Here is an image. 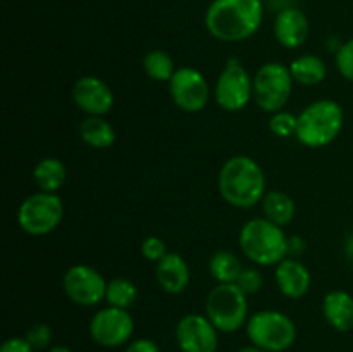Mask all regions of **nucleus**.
Listing matches in <instances>:
<instances>
[{
	"label": "nucleus",
	"instance_id": "f257e3e1",
	"mask_svg": "<svg viewBox=\"0 0 353 352\" xmlns=\"http://www.w3.org/2000/svg\"><path fill=\"white\" fill-rule=\"evenodd\" d=\"M264 19L262 0H212L205 10V28L216 40L238 43L254 37Z\"/></svg>",
	"mask_w": 353,
	"mask_h": 352
},
{
	"label": "nucleus",
	"instance_id": "f03ea898",
	"mask_svg": "<svg viewBox=\"0 0 353 352\" xmlns=\"http://www.w3.org/2000/svg\"><path fill=\"white\" fill-rule=\"evenodd\" d=\"M217 188L221 197L238 209L255 207L268 193L261 164L248 155H233L221 166Z\"/></svg>",
	"mask_w": 353,
	"mask_h": 352
},
{
	"label": "nucleus",
	"instance_id": "7ed1b4c3",
	"mask_svg": "<svg viewBox=\"0 0 353 352\" xmlns=\"http://www.w3.org/2000/svg\"><path fill=\"white\" fill-rule=\"evenodd\" d=\"M241 252L257 266H278L290 254V238L283 226L268 217H254L241 226L238 237Z\"/></svg>",
	"mask_w": 353,
	"mask_h": 352
},
{
	"label": "nucleus",
	"instance_id": "20e7f679",
	"mask_svg": "<svg viewBox=\"0 0 353 352\" xmlns=\"http://www.w3.org/2000/svg\"><path fill=\"white\" fill-rule=\"evenodd\" d=\"M345 126V110L336 100L321 99L299 114L296 140L309 148L333 144Z\"/></svg>",
	"mask_w": 353,
	"mask_h": 352
},
{
	"label": "nucleus",
	"instance_id": "39448f33",
	"mask_svg": "<svg viewBox=\"0 0 353 352\" xmlns=\"http://www.w3.org/2000/svg\"><path fill=\"white\" fill-rule=\"evenodd\" d=\"M205 316L219 333H234L247 326L248 295L236 283H217L205 299Z\"/></svg>",
	"mask_w": 353,
	"mask_h": 352
},
{
	"label": "nucleus",
	"instance_id": "423d86ee",
	"mask_svg": "<svg viewBox=\"0 0 353 352\" xmlns=\"http://www.w3.org/2000/svg\"><path fill=\"white\" fill-rule=\"evenodd\" d=\"M245 328L252 345L265 352H285L296 340V326L293 320L288 314L276 309H264L252 314Z\"/></svg>",
	"mask_w": 353,
	"mask_h": 352
},
{
	"label": "nucleus",
	"instance_id": "0eeeda50",
	"mask_svg": "<svg viewBox=\"0 0 353 352\" xmlns=\"http://www.w3.org/2000/svg\"><path fill=\"white\" fill-rule=\"evenodd\" d=\"M292 71L283 62H265L254 75V100L264 113L285 109L293 92Z\"/></svg>",
	"mask_w": 353,
	"mask_h": 352
},
{
	"label": "nucleus",
	"instance_id": "6e6552de",
	"mask_svg": "<svg viewBox=\"0 0 353 352\" xmlns=\"http://www.w3.org/2000/svg\"><path fill=\"white\" fill-rule=\"evenodd\" d=\"M64 217V204L57 193L37 192L26 197L17 209V224L31 237H45L55 231Z\"/></svg>",
	"mask_w": 353,
	"mask_h": 352
},
{
	"label": "nucleus",
	"instance_id": "1a4fd4ad",
	"mask_svg": "<svg viewBox=\"0 0 353 352\" xmlns=\"http://www.w3.org/2000/svg\"><path fill=\"white\" fill-rule=\"evenodd\" d=\"M217 106L228 113H240L254 99V76L238 57H230L214 85Z\"/></svg>",
	"mask_w": 353,
	"mask_h": 352
},
{
	"label": "nucleus",
	"instance_id": "9d476101",
	"mask_svg": "<svg viewBox=\"0 0 353 352\" xmlns=\"http://www.w3.org/2000/svg\"><path fill=\"white\" fill-rule=\"evenodd\" d=\"M90 337L100 347H123L134 333V320L128 309L107 306L90 320Z\"/></svg>",
	"mask_w": 353,
	"mask_h": 352
},
{
	"label": "nucleus",
	"instance_id": "9b49d317",
	"mask_svg": "<svg viewBox=\"0 0 353 352\" xmlns=\"http://www.w3.org/2000/svg\"><path fill=\"white\" fill-rule=\"evenodd\" d=\"M107 280L102 273L88 264H74L64 273L62 289L72 304L81 307H95L105 300Z\"/></svg>",
	"mask_w": 353,
	"mask_h": 352
},
{
	"label": "nucleus",
	"instance_id": "f8f14e48",
	"mask_svg": "<svg viewBox=\"0 0 353 352\" xmlns=\"http://www.w3.org/2000/svg\"><path fill=\"white\" fill-rule=\"evenodd\" d=\"M169 93L176 107L188 114L203 110L210 100L209 81L199 69L190 66L176 69L174 76L169 81Z\"/></svg>",
	"mask_w": 353,
	"mask_h": 352
},
{
	"label": "nucleus",
	"instance_id": "ddd939ff",
	"mask_svg": "<svg viewBox=\"0 0 353 352\" xmlns=\"http://www.w3.org/2000/svg\"><path fill=\"white\" fill-rule=\"evenodd\" d=\"M176 342L181 352H217L219 330L205 314H185L176 324Z\"/></svg>",
	"mask_w": 353,
	"mask_h": 352
},
{
	"label": "nucleus",
	"instance_id": "4468645a",
	"mask_svg": "<svg viewBox=\"0 0 353 352\" xmlns=\"http://www.w3.org/2000/svg\"><path fill=\"white\" fill-rule=\"evenodd\" d=\"M72 102L86 116H105L114 107V92L99 76H81L72 85Z\"/></svg>",
	"mask_w": 353,
	"mask_h": 352
},
{
	"label": "nucleus",
	"instance_id": "2eb2a0df",
	"mask_svg": "<svg viewBox=\"0 0 353 352\" xmlns=\"http://www.w3.org/2000/svg\"><path fill=\"white\" fill-rule=\"evenodd\" d=\"M276 285L279 292L288 299H302L309 293L312 285V275L302 261L295 257H286L276 266Z\"/></svg>",
	"mask_w": 353,
	"mask_h": 352
},
{
	"label": "nucleus",
	"instance_id": "dca6fc26",
	"mask_svg": "<svg viewBox=\"0 0 353 352\" xmlns=\"http://www.w3.org/2000/svg\"><path fill=\"white\" fill-rule=\"evenodd\" d=\"M272 31H274L276 41L281 47L290 48V50L299 48L309 38V19L303 10L296 9V7H286L276 16Z\"/></svg>",
	"mask_w": 353,
	"mask_h": 352
},
{
	"label": "nucleus",
	"instance_id": "f3484780",
	"mask_svg": "<svg viewBox=\"0 0 353 352\" xmlns=\"http://www.w3.org/2000/svg\"><path fill=\"white\" fill-rule=\"evenodd\" d=\"M155 278L159 286L169 295H179L190 285V266L178 252H168L155 266Z\"/></svg>",
	"mask_w": 353,
	"mask_h": 352
},
{
	"label": "nucleus",
	"instance_id": "a211bd4d",
	"mask_svg": "<svg viewBox=\"0 0 353 352\" xmlns=\"http://www.w3.org/2000/svg\"><path fill=\"white\" fill-rule=\"evenodd\" d=\"M323 314L331 328L336 331L353 330V295L345 290H331L324 295Z\"/></svg>",
	"mask_w": 353,
	"mask_h": 352
},
{
	"label": "nucleus",
	"instance_id": "6ab92c4d",
	"mask_svg": "<svg viewBox=\"0 0 353 352\" xmlns=\"http://www.w3.org/2000/svg\"><path fill=\"white\" fill-rule=\"evenodd\" d=\"M79 137L88 147L103 150L114 145L116 130L103 116H86L79 124Z\"/></svg>",
	"mask_w": 353,
	"mask_h": 352
},
{
	"label": "nucleus",
	"instance_id": "aec40b11",
	"mask_svg": "<svg viewBox=\"0 0 353 352\" xmlns=\"http://www.w3.org/2000/svg\"><path fill=\"white\" fill-rule=\"evenodd\" d=\"M33 179L40 192L57 193L68 179V169L57 157H45L37 162L33 169Z\"/></svg>",
	"mask_w": 353,
	"mask_h": 352
},
{
	"label": "nucleus",
	"instance_id": "412c9836",
	"mask_svg": "<svg viewBox=\"0 0 353 352\" xmlns=\"http://www.w3.org/2000/svg\"><path fill=\"white\" fill-rule=\"evenodd\" d=\"M290 71H292L295 83L305 86H316L323 83L327 76V66L319 55L303 54L293 59L290 62Z\"/></svg>",
	"mask_w": 353,
	"mask_h": 352
},
{
	"label": "nucleus",
	"instance_id": "4be33fe9",
	"mask_svg": "<svg viewBox=\"0 0 353 352\" xmlns=\"http://www.w3.org/2000/svg\"><path fill=\"white\" fill-rule=\"evenodd\" d=\"M261 204L262 211H264V217H268L272 223L279 224V226H286L295 217V200L288 193L283 192V190H269Z\"/></svg>",
	"mask_w": 353,
	"mask_h": 352
},
{
	"label": "nucleus",
	"instance_id": "5701e85b",
	"mask_svg": "<svg viewBox=\"0 0 353 352\" xmlns=\"http://www.w3.org/2000/svg\"><path fill=\"white\" fill-rule=\"evenodd\" d=\"M241 266L240 257L231 251H217L209 259V271L217 283H236L240 276Z\"/></svg>",
	"mask_w": 353,
	"mask_h": 352
},
{
	"label": "nucleus",
	"instance_id": "b1692460",
	"mask_svg": "<svg viewBox=\"0 0 353 352\" xmlns=\"http://www.w3.org/2000/svg\"><path fill=\"white\" fill-rule=\"evenodd\" d=\"M143 71L154 81L169 83L176 72V64L168 52L150 50L143 57Z\"/></svg>",
	"mask_w": 353,
	"mask_h": 352
},
{
	"label": "nucleus",
	"instance_id": "393cba45",
	"mask_svg": "<svg viewBox=\"0 0 353 352\" xmlns=\"http://www.w3.org/2000/svg\"><path fill=\"white\" fill-rule=\"evenodd\" d=\"M138 300V286L128 278H114L107 283L105 302L119 309H130Z\"/></svg>",
	"mask_w": 353,
	"mask_h": 352
},
{
	"label": "nucleus",
	"instance_id": "a878e982",
	"mask_svg": "<svg viewBox=\"0 0 353 352\" xmlns=\"http://www.w3.org/2000/svg\"><path fill=\"white\" fill-rule=\"evenodd\" d=\"M296 128H299V116L288 113V110H278V113L271 114L269 119V130L272 135L279 138H290L296 137Z\"/></svg>",
	"mask_w": 353,
	"mask_h": 352
},
{
	"label": "nucleus",
	"instance_id": "bb28decb",
	"mask_svg": "<svg viewBox=\"0 0 353 352\" xmlns=\"http://www.w3.org/2000/svg\"><path fill=\"white\" fill-rule=\"evenodd\" d=\"M24 338L30 342V345L34 349V351H45V349L52 347L54 331H52V328L48 326L47 323H37L26 331Z\"/></svg>",
	"mask_w": 353,
	"mask_h": 352
},
{
	"label": "nucleus",
	"instance_id": "cd10ccee",
	"mask_svg": "<svg viewBox=\"0 0 353 352\" xmlns=\"http://www.w3.org/2000/svg\"><path fill=\"white\" fill-rule=\"evenodd\" d=\"M236 285L243 290L247 295H254L259 293L264 286V276H262L261 269L257 268H243L240 276L236 280Z\"/></svg>",
	"mask_w": 353,
	"mask_h": 352
},
{
	"label": "nucleus",
	"instance_id": "c85d7f7f",
	"mask_svg": "<svg viewBox=\"0 0 353 352\" xmlns=\"http://www.w3.org/2000/svg\"><path fill=\"white\" fill-rule=\"evenodd\" d=\"M334 61H336V69L340 71V75L353 83V37L341 43Z\"/></svg>",
	"mask_w": 353,
	"mask_h": 352
},
{
	"label": "nucleus",
	"instance_id": "c756f323",
	"mask_svg": "<svg viewBox=\"0 0 353 352\" xmlns=\"http://www.w3.org/2000/svg\"><path fill=\"white\" fill-rule=\"evenodd\" d=\"M168 254V245L162 240L161 237H147L141 242V255H143L147 261L155 262L157 264L164 255Z\"/></svg>",
	"mask_w": 353,
	"mask_h": 352
},
{
	"label": "nucleus",
	"instance_id": "7c9ffc66",
	"mask_svg": "<svg viewBox=\"0 0 353 352\" xmlns=\"http://www.w3.org/2000/svg\"><path fill=\"white\" fill-rule=\"evenodd\" d=\"M0 352H34V349L24 337H10L3 342Z\"/></svg>",
	"mask_w": 353,
	"mask_h": 352
},
{
	"label": "nucleus",
	"instance_id": "2f4dec72",
	"mask_svg": "<svg viewBox=\"0 0 353 352\" xmlns=\"http://www.w3.org/2000/svg\"><path fill=\"white\" fill-rule=\"evenodd\" d=\"M124 352H161V347L150 338H137L128 344Z\"/></svg>",
	"mask_w": 353,
	"mask_h": 352
},
{
	"label": "nucleus",
	"instance_id": "473e14b6",
	"mask_svg": "<svg viewBox=\"0 0 353 352\" xmlns=\"http://www.w3.org/2000/svg\"><path fill=\"white\" fill-rule=\"evenodd\" d=\"M345 255L348 257V261L353 262V235L348 237V240L345 242Z\"/></svg>",
	"mask_w": 353,
	"mask_h": 352
},
{
	"label": "nucleus",
	"instance_id": "72a5a7b5",
	"mask_svg": "<svg viewBox=\"0 0 353 352\" xmlns=\"http://www.w3.org/2000/svg\"><path fill=\"white\" fill-rule=\"evenodd\" d=\"M47 352H72L68 345H52Z\"/></svg>",
	"mask_w": 353,
	"mask_h": 352
},
{
	"label": "nucleus",
	"instance_id": "f704fd0d",
	"mask_svg": "<svg viewBox=\"0 0 353 352\" xmlns=\"http://www.w3.org/2000/svg\"><path fill=\"white\" fill-rule=\"evenodd\" d=\"M236 352H265V351H262V349L255 347V345H247V347H241L240 351H236Z\"/></svg>",
	"mask_w": 353,
	"mask_h": 352
}]
</instances>
